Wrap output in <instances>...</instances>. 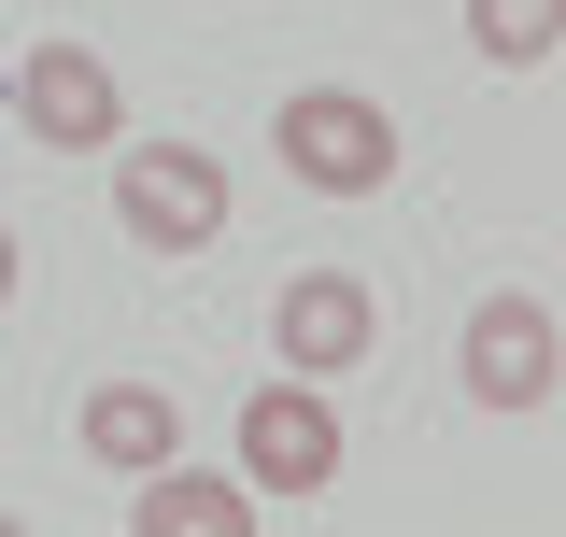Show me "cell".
I'll return each mask as SVG.
<instances>
[{
  "label": "cell",
  "instance_id": "obj_1",
  "mask_svg": "<svg viewBox=\"0 0 566 537\" xmlns=\"http://www.w3.org/2000/svg\"><path fill=\"white\" fill-rule=\"evenodd\" d=\"M270 141H283V170H297L312 199H382V185H397V114L354 99V85H297Z\"/></svg>",
  "mask_w": 566,
  "mask_h": 537
},
{
  "label": "cell",
  "instance_id": "obj_2",
  "mask_svg": "<svg viewBox=\"0 0 566 537\" xmlns=\"http://www.w3.org/2000/svg\"><path fill=\"white\" fill-rule=\"evenodd\" d=\"M114 227H128L142 255H199V241H227V156H199V141H142V156H114Z\"/></svg>",
  "mask_w": 566,
  "mask_h": 537
},
{
  "label": "cell",
  "instance_id": "obj_3",
  "mask_svg": "<svg viewBox=\"0 0 566 537\" xmlns=\"http://www.w3.org/2000/svg\"><path fill=\"white\" fill-rule=\"evenodd\" d=\"M241 481H255V495H326V481H340V410H326V382L283 368L270 397L241 410Z\"/></svg>",
  "mask_w": 566,
  "mask_h": 537
},
{
  "label": "cell",
  "instance_id": "obj_4",
  "mask_svg": "<svg viewBox=\"0 0 566 537\" xmlns=\"http://www.w3.org/2000/svg\"><path fill=\"white\" fill-rule=\"evenodd\" d=\"M270 339H283V368H297V382H340L354 354L382 339V297H368L354 268H297V283L270 297Z\"/></svg>",
  "mask_w": 566,
  "mask_h": 537
},
{
  "label": "cell",
  "instance_id": "obj_5",
  "mask_svg": "<svg viewBox=\"0 0 566 537\" xmlns=\"http://www.w3.org/2000/svg\"><path fill=\"white\" fill-rule=\"evenodd\" d=\"M14 114L57 141V156H99V141L128 128V99H114V71L85 57V43H29L14 57Z\"/></svg>",
  "mask_w": 566,
  "mask_h": 537
},
{
  "label": "cell",
  "instance_id": "obj_6",
  "mask_svg": "<svg viewBox=\"0 0 566 537\" xmlns=\"http://www.w3.org/2000/svg\"><path fill=\"white\" fill-rule=\"evenodd\" d=\"M468 397L482 410H553V297H482L468 312Z\"/></svg>",
  "mask_w": 566,
  "mask_h": 537
},
{
  "label": "cell",
  "instance_id": "obj_7",
  "mask_svg": "<svg viewBox=\"0 0 566 537\" xmlns=\"http://www.w3.org/2000/svg\"><path fill=\"white\" fill-rule=\"evenodd\" d=\"M85 453L114 481L170 467V453H185V397H170V382H99V397H85Z\"/></svg>",
  "mask_w": 566,
  "mask_h": 537
},
{
  "label": "cell",
  "instance_id": "obj_8",
  "mask_svg": "<svg viewBox=\"0 0 566 537\" xmlns=\"http://www.w3.org/2000/svg\"><path fill=\"white\" fill-rule=\"evenodd\" d=\"M128 524L142 537H255V481H199L185 453H170V467H142Z\"/></svg>",
  "mask_w": 566,
  "mask_h": 537
},
{
  "label": "cell",
  "instance_id": "obj_9",
  "mask_svg": "<svg viewBox=\"0 0 566 537\" xmlns=\"http://www.w3.org/2000/svg\"><path fill=\"white\" fill-rule=\"evenodd\" d=\"M553 29H566V0H468V43H482L495 71H538Z\"/></svg>",
  "mask_w": 566,
  "mask_h": 537
},
{
  "label": "cell",
  "instance_id": "obj_10",
  "mask_svg": "<svg viewBox=\"0 0 566 537\" xmlns=\"http://www.w3.org/2000/svg\"><path fill=\"white\" fill-rule=\"evenodd\" d=\"M0 297H14V227H0Z\"/></svg>",
  "mask_w": 566,
  "mask_h": 537
}]
</instances>
